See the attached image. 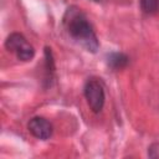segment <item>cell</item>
<instances>
[{
    "label": "cell",
    "instance_id": "6da1fadb",
    "mask_svg": "<svg viewBox=\"0 0 159 159\" xmlns=\"http://www.w3.org/2000/svg\"><path fill=\"white\" fill-rule=\"evenodd\" d=\"M63 26L73 42L87 52L96 53L99 48V41L96 31L86 14L78 6H70L63 15Z\"/></svg>",
    "mask_w": 159,
    "mask_h": 159
},
{
    "label": "cell",
    "instance_id": "7a4b0ae2",
    "mask_svg": "<svg viewBox=\"0 0 159 159\" xmlns=\"http://www.w3.org/2000/svg\"><path fill=\"white\" fill-rule=\"evenodd\" d=\"M5 48L14 53L19 61L29 62L35 57V47L20 32H11L5 40Z\"/></svg>",
    "mask_w": 159,
    "mask_h": 159
},
{
    "label": "cell",
    "instance_id": "3957f363",
    "mask_svg": "<svg viewBox=\"0 0 159 159\" xmlns=\"http://www.w3.org/2000/svg\"><path fill=\"white\" fill-rule=\"evenodd\" d=\"M84 99L93 113L102 112L106 103V93L102 82L98 78L89 77L83 86Z\"/></svg>",
    "mask_w": 159,
    "mask_h": 159
},
{
    "label": "cell",
    "instance_id": "277c9868",
    "mask_svg": "<svg viewBox=\"0 0 159 159\" xmlns=\"http://www.w3.org/2000/svg\"><path fill=\"white\" fill-rule=\"evenodd\" d=\"M27 130L32 137H35L39 140H47L52 137L53 127L48 119L45 117H32L27 122Z\"/></svg>",
    "mask_w": 159,
    "mask_h": 159
},
{
    "label": "cell",
    "instance_id": "5b68a950",
    "mask_svg": "<svg viewBox=\"0 0 159 159\" xmlns=\"http://www.w3.org/2000/svg\"><path fill=\"white\" fill-rule=\"evenodd\" d=\"M139 6L143 12L153 15L159 11V0H139Z\"/></svg>",
    "mask_w": 159,
    "mask_h": 159
},
{
    "label": "cell",
    "instance_id": "8992f818",
    "mask_svg": "<svg viewBox=\"0 0 159 159\" xmlns=\"http://www.w3.org/2000/svg\"><path fill=\"white\" fill-rule=\"evenodd\" d=\"M147 154L152 159H159V143H152L148 147Z\"/></svg>",
    "mask_w": 159,
    "mask_h": 159
}]
</instances>
